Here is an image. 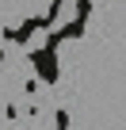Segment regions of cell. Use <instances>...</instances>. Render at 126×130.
<instances>
[{"label": "cell", "mask_w": 126, "mask_h": 130, "mask_svg": "<svg viewBox=\"0 0 126 130\" xmlns=\"http://www.w3.org/2000/svg\"><path fill=\"white\" fill-rule=\"evenodd\" d=\"M73 19H77V0H65V4L57 8V15H53V23H50V27L57 31V27H65V23H73Z\"/></svg>", "instance_id": "obj_1"}]
</instances>
